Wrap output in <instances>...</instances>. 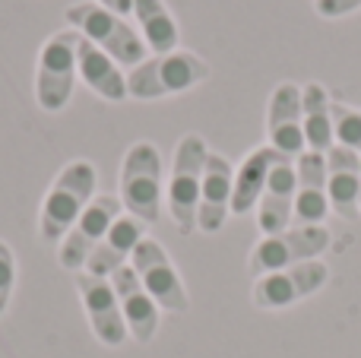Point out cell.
I'll use <instances>...</instances> for the list:
<instances>
[{
  "mask_svg": "<svg viewBox=\"0 0 361 358\" xmlns=\"http://www.w3.org/2000/svg\"><path fill=\"white\" fill-rule=\"evenodd\" d=\"M95 184H99V171L89 159H73L57 171L38 209V235L44 245H61L80 213L95 200Z\"/></svg>",
  "mask_w": 361,
  "mask_h": 358,
  "instance_id": "cell-1",
  "label": "cell"
},
{
  "mask_svg": "<svg viewBox=\"0 0 361 358\" xmlns=\"http://www.w3.org/2000/svg\"><path fill=\"white\" fill-rule=\"evenodd\" d=\"M209 80V63L197 51H169V54H152L143 63L130 67L127 73V95L137 101H156L169 95L190 92L193 86Z\"/></svg>",
  "mask_w": 361,
  "mask_h": 358,
  "instance_id": "cell-2",
  "label": "cell"
},
{
  "mask_svg": "<svg viewBox=\"0 0 361 358\" xmlns=\"http://www.w3.org/2000/svg\"><path fill=\"white\" fill-rule=\"evenodd\" d=\"M118 200L130 216H137L146 226H156L162 216V197H165V171H162V152L156 143L140 140L124 152L118 175Z\"/></svg>",
  "mask_w": 361,
  "mask_h": 358,
  "instance_id": "cell-3",
  "label": "cell"
},
{
  "mask_svg": "<svg viewBox=\"0 0 361 358\" xmlns=\"http://www.w3.org/2000/svg\"><path fill=\"white\" fill-rule=\"evenodd\" d=\"M67 23L73 32H80L82 38L102 48L111 61H118L121 67H137L149 57V48H146L143 35L127 23V16H118V13L105 10L95 0H82V4H73L67 10Z\"/></svg>",
  "mask_w": 361,
  "mask_h": 358,
  "instance_id": "cell-4",
  "label": "cell"
},
{
  "mask_svg": "<svg viewBox=\"0 0 361 358\" xmlns=\"http://www.w3.org/2000/svg\"><path fill=\"white\" fill-rule=\"evenodd\" d=\"M209 159V146L200 133H184L175 146V162L165 184V203L169 216L180 235L197 232V209H200V187H203V171Z\"/></svg>",
  "mask_w": 361,
  "mask_h": 358,
  "instance_id": "cell-5",
  "label": "cell"
},
{
  "mask_svg": "<svg viewBox=\"0 0 361 358\" xmlns=\"http://www.w3.org/2000/svg\"><path fill=\"white\" fill-rule=\"evenodd\" d=\"M76 44H80V32L61 29L38 51L35 101L42 111L57 114L73 99V86H76V80H80V70H76Z\"/></svg>",
  "mask_w": 361,
  "mask_h": 358,
  "instance_id": "cell-6",
  "label": "cell"
},
{
  "mask_svg": "<svg viewBox=\"0 0 361 358\" xmlns=\"http://www.w3.org/2000/svg\"><path fill=\"white\" fill-rule=\"evenodd\" d=\"M333 235L326 226H292L279 235H267L250 247L247 270L254 279L267 276L276 270H288L295 264H307V260H320L326 254Z\"/></svg>",
  "mask_w": 361,
  "mask_h": 358,
  "instance_id": "cell-7",
  "label": "cell"
},
{
  "mask_svg": "<svg viewBox=\"0 0 361 358\" xmlns=\"http://www.w3.org/2000/svg\"><path fill=\"white\" fill-rule=\"evenodd\" d=\"M130 266L162 311H169V314H187L190 311V295H187L184 279H180L178 266L171 264L169 251L156 238L140 241L130 257Z\"/></svg>",
  "mask_w": 361,
  "mask_h": 358,
  "instance_id": "cell-8",
  "label": "cell"
},
{
  "mask_svg": "<svg viewBox=\"0 0 361 358\" xmlns=\"http://www.w3.org/2000/svg\"><path fill=\"white\" fill-rule=\"evenodd\" d=\"M326 283H330V266L324 260H307V264H295L288 270H276L254 279L250 298L260 311H286L317 295Z\"/></svg>",
  "mask_w": 361,
  "mask_h": 358,
  "instance_id": "cell-9",
  "label": "cell"
},
{
  "mask_svg": "<svg viewBox=\"0 0 361 358\" xmlns=\"http://www.w3.org/2000/svg\"><path fill=\"white\" fill-rule=\"evenodd\" d=\"M124 216V206H121L118 197L111 194H99L86 209L80 213V219L73 222L63 241L57 245V260H61L63 270L70 273H82L92 257V251L99 247V241L108 235V228Z\"/></svg>",
  "mask_w": 361,
  "mask_h": 358,
  "instance_id": "cell-10",
  "label": "cell"
},
{
  "mask_svg": "<svg viewBox=\"0 0 361 358\" xmlns=\"http://www.w3.org/2000/svg\"><path fill=\"white\" fill-rule=\"evenodd\" d=\"M76 292H80V302H82V308H86L89 327H92L95 340L108 349L124 346L130 330H127L124 314H121V302H118V295H114L111 279L76 273Z\"/></svg>",
  "mask_w": 361,
  "mask_h": 358,
  "instance_id": "cell-11",
  "label": "cell"
},
{
  "mask_svg": "<svg viewBox=\"0 0 361 358\" xmlns=\"http://www.w3.org/2000/svg\"><path fill=\"white\" fill-rule=\"evenodd\" d=\"M267 146L279 156L298 159L307 152L305 118H301V86L298 82H279L267 101Z\"/></svg>",
  "mask_w": 361,
  "mask_h": 358,
  "instance_id": "cell-12",
  "label": "cell"
},
{
  "mask_svg": "<svg viewBox=\"0 0 361 358\" xmlns=\"http://www.w3.org/2000/svg\"><path fill=\"white\" fill-rule=\"evenodd\" d=\"M231 194H235V165L222 152L209 149L206 171H203V187H200L197 232L203 235L222 232L225 219L231 216Z\"/></svg>",
  "mask_w": 361,
  "mask_h": 358,
  "instance_id": "cell-13",
  "label": "cell"
},
{
  "mask_svg": "<svg viewBox=\"0 0 361 358\" xmlns=\"http://www.w3.org/2000/svg\"><path fill=\"white\" fill-rule=\"evenodd\" d=\"M295 187H298V175H295V159L279 156V162L269 171V181L263 187V197L257 203V228L260 235H279L292 228L295 216Z\"/></svg>",
  "mask_w": 361,
  "mask_h": 358,
  "instance_id": "cell-14",
  "label": "cell"
},
{
  "mask_svg": "<svg viewBox=\"0 0 361 358\" xmlns=\"http://www.w3.org/2000/svg\"><path fill=\"white\" fill-rule=\"evenodd\" d=\"M295 216L292 226H324V219L333 213L330 194H326V156L324 152H301L295 159Z\"/></svg>",
  "mask_w": 361,
  "mask_h": 358,
  "instance_id": "cell-15",
  "label": "cell"
},
{
  "mask_svg": "<svg viewBox=\"0 0 361 358\" xmlns=\"http://www.w3.org/2000/svg\"><path fill=\"white\" fill-rule=\"evenodd\" d=\"M111 285H114V295L121 302V314H124V323L130 330V336L146 346V342L156 340V330H159V304L152 302V295L143 289L140 276L133 273V266H121L118 273H111Z\"/></svg>",
  "mask_w": 361,
  "mask_h": 358,
  "instance_id": "cell-16",
  "label": "cell"
},
{
  "mask_svg": "<svg viewBox=\"0 0 361 358\" xmlns=\"http://www.w3.org/2000/svg\"><path fill=\"white\" fill-rule=\"evenodd\" d=\"M326 194L339 219L355 222L361 216V156L345 146L326 152Z\"/></svg>",
  "mask_w": 361,
  "mask_h": 358,
  "instance_id": "cell-17",
  "label": "cell"
},
{
  "mask_svg": "<svg viewBox=\"0 0 361 358\" xmlns=\"http://www.w3.org/2000/svg\"><path fill=\"white\" fill-rule=\"evenodd\" d=\"M143 238H146V222H140L137 216L124 213L111 228H108L105 238L99 241V247L92 251V257H89V264L82 273L108 279L111 273H118L121 266L130 264L133 251H137V245Z\"/></svg>",
  "mask_w": 361,
  "mask_h": 358,
  "instance_id": "cell-18",
  "label": "cell"
},
{
  "mask_svg": "<svg viewBox=\"0 0 361 358\" xmlns=\"http://www.w3.org/2000/svg\"><path fill=\"white\" fill-rule=\"evenodd\" d=\"M76 70H80L82 86H89L99 99H105V101L130 99V95H127V76H124V70H121V63L111 61L105 51L95 48V44L82 35H80V44H76Z\"/></svg>",
  "mask_w": 361,
  "mask_h": 358,
  "instance_id": "cell-19",
  "label": "cell"
},
{
  "mask_svg": "<svg viewBox=\"0 0 361 358\" xmlns=\"http://www.w3.org/2000/svg\"><path fill=\"white\" fill-rule=\"evenodd\" d=\"M279 162V152L273 146H257L244 156V162L235 168V194H231V216H247L257 209L263 197V187L269 181V171Z\"/></svg>",
  "mask_w": 361,
  "mask_h": 358,
  "instance_id": "cell-20",
  "label": "cell"
},
{
  "mask_svg": "<svg viewBox=\"0 0 361 358\" xmlns=\"http://www.w3.org/2000/svg\"><path fill=\"white\" fill-rule=\"evenodd\" d=\"M301 118H305V140L311 152H330L336 146L333 133V95L324 82H305L301 86Z\"/></svg>",
  "mask_w": 361,
  "mask_h": 358,
  "instance_id": "cell-21",
  "label": "cell"
},
{
  "mask_svg": "<svg viewBox=\"0 0 361 358\" xmlns=\"http://www.w3.org/2000/svg\"><path fill=\"white\" fill-rule=\"evenodd\" d=\"M130 13H133V19H137V32L143 35L146 48H149L152 54L178 51L180 25L165 0H133Z\"/></svg>",
  "mask_w": 361,
  "mask_h": 358,
  "instance_id": "cell-22",
  "label": "cell"
},
{
  "mask_svg": "<svg viewBox=\"0 0 361 358\" xmlns=\"http://www.w3.org/2000/svg\"><path fill=\"white\" fill-rule=\"evenodd\" d=\"M333 133H336V146H345L361 156V108L333 99Z\"/></svg>",
  "mask_w": 361,
  "mask_h": 358,
  "instance_id": "cell-23",
  "label": "cell"
},
{
  "mask_svg": "<svg viewBox=\"0 0 361 358\" xmlns=\"http://www.w3.org/2000/svg\"><path fill=\"white\" fill-rule=\"evenodd\" d=\"M13 285H16V257H13V247L0 238V317L6 314V304L13 298Z\"/></svg>",
  "mask_w": 361,
  "mask_h": 358,
  "instance_id": "cell-24",
  "label": "cell"
},
{
  "mask_svg": "<svg viewBox=\"0 0 361 358\" xmlns=\"http://www.w3.org/2000/svg\"><path fill=\"white\" fill-rule=\"evenodd\" d=\"M361 10V0H314V13L324 19H339Z\"/></svg>",
  "mask_w": 361,
  "mask_h": 358,
  "instance_id": "cell-25",
  "label": "cell"
},
{
  "mask_svg": "<svg viewBox=\"0 0 361 358\" xmlns=\"http://www.w3.org/2000/svg\"><path fill=\"white\" fill-rule=\"evenodd\" d=\"M95 4H102L105 10L118 13V16H127V13L133 10V0H95Z\"/></svg>",
  "mask_w": 361,
  "mask_h": 358,
  "instance_id": "cell-26",
  "label": "cell"
}]
</instances>
